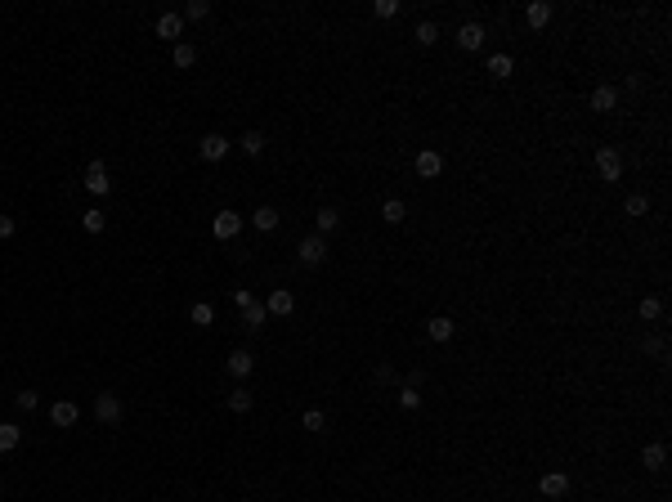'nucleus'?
Masks as SVG:
<instances>
[{
    "label": "nucleus",
    "instance_id": "obj_1",
    "mask_svg": "<svg viewBox=\"0 0 672 502\" xmlns=\"http://www.w3.org/2000/svg\"><path fill=\"white\" fill-rule=\"evenodd\" d=\"M596 170H601V180H609V184L623 180V153L614 144H601V149H596Z\"/></svg>",
    "mask_w": 672,
    "mask_h": 502
},
{
    "label": "nucleus",
    "instance_id": "obj_2",
    "mask_svg": "<svg viewBox=\"0 0 672 502\" xmlns=\"http://www.w3.org/2000/svg\"><path fill=\"white\" fill-rule=\"evenodd\" d=\"M296 261H300V265H310V269H314V265H323V261H327V238H319V234L300 238V242H296Z\"/></svg>",
    "mask_w": 672,
    "mask_h": 502
},
{
    "label": "nucleus",
    "instance_id": "obj_3",
    "mask_svg": "<svg viewBox=\"0 0 672 502\" xmlns=\"http://www.w3.org/2000/svg\"><path fill=\"white\" fill-rule=\"evenodd\" d=\"M121 395H113V390H103V395H94V418H99L103 426H117L121 422Z\"/></svg>",
    "mask_w": 672,
    "mask_h": 502
},
{
    "label": "nucleus",
    "instance_id": "obj_4",
    "mask_svg": "<svg viewBox=\"0 0 672 502\" xmlns=\"http://www.w3.org/2000/svg\"><path fill=\"white\" fill-rule=\"evenodd\" d=\"M457 50H467V54H475V50H484V41H488V32L480 27V23H462L457 27Z\"/></svg>",
    "mask_w": 672,
    "mask_h": 502
},
{
    "label": "nucleus",
    "instance_id": "obj_5",
    "mask_svg": "<svg viewBox=\"0 0 672 502\" xmlns=\"http://www.w3.org/2000/svg\"><path fill=\"white\" fill-rule=\"evenodd\" d=\"M229 149H234V144H229V139H224V134H220V130L202 134V144H198V153L206 157V162H224V157H229Z\"/></svg>",
    "mask_w": 672,
    "mask_h": 502
},
{
    "label": "nucleus",
    "instance_id": "obj_6",
    "mask_svg": "<svg viewBox=\"0 0 672 502\" xmlns=\"http://www.w3.org/2000/svg\"><path fill=\"white\" fill-rule=\"evenodd\" d=\"M211 229H215L220 242H234V238L242 234V215H238V211H215V225H211Z\"/></svg>",
    "mask_w": 672,
    "mask_h": 502
},
{
    "label": "nucleus",
    "instance_id": "obj_7",
    "mask_svg": "<svg viewBox=\"0 0 672 502\" xmlns=\"http://www.w3.org/2000/svg\"><path fill=\"white\" fill-rule=\"evenodd\" d=\"M157 36L170 45H179V36H184V14H175V9H166L162 18H157Z\"/></svg>",
    "mask_w": 672,
    "mask_h": 502
},
{
    "label": "nucleus",
    "instance_id": "obj_8",
    "mask_svg": "<svg viewBox=\"0 0 672 502\" xmlns=\"http://www.w3.org/2000/svg\"><path fill=\"white\" fill-rule=\"evenodd\" d=\"M50 422L58 426V431H68V426L81 422V408H77L72 399H58V403H50Z\"/></svg>",
    "mask_w": 672,
    "mask_h": 502
},
{
    "label": "nucleus",
    "instance_id": "obj_9",
    "mask_svg": "<svg viewBox=\"0 0 672 502\" xmlns=\"http://www.w3.org/2000/svg\"><path fill=\"white\" fill-rule=\"evenodd\" d=\"M85 189H90L94 198H103V193L113 189V180H108V166H103V162H90V166H85Z\"/></svg>",
    "mask_w": 672,
    "mask_h": 502
},
{
    "label": "nucleus",
    "instance_id": "obj_10",
    "mask_svg": "<svg viewBox=\"0 0 672 502\" xmlns=\"http://www.w3.org/2000/svg\"><path fill=\"white\" fill-rule=\"evenodd\" d=\"M538 494L543 498H565L569 494V475L565 471H547L543 480H538Z\"/></svg>",
    "mask_w": 672,
    "mask_h": 502
},
{
    "label": "nucleus",
    "instance_id": "obj_11",
    "mask_svg": "<svg viewBox=\"0 0 672 502\" xmlns=\"http://www.w3.org/2000/svg\"><path fill=\"white\" fill-rule=\"evenodd\" d=\"M265 310L278 314V318H287L291 310H296V296H291L287 287H274V291H269V301H265Z\"/></svg>",
    "mask_w": 672,
    "mask_h": 502
},
{
    "label": "nucleus",
    "instance_id": "obj_12",
    "mask_svg": "<svg viewBox=\"0 0 672 502\" xmlns=\"http://www.w3.org/2000/svg\"><path fill=\"white\" fill-rule=\"evenodd\" d=\"M439 170H444V157H439L435 149H421V153H417V175H421V180H435Z\"/></svg>",
    "mask_w": 672,
    "mask_h": 502
},
{
    "label": "nucleus",
    "instance_id": "obj_13",
    "mask_svg": "<svg viewBox=\"0 0 672 502\" xmlns=\"http://www.w3.org/2000/svg\"><path fill=\"white\" fill-rule=\"evenodd\" d=\"M641 467L645 471H664L668 467V444H645L641 448Z\"/></svg>",
    "mask_w": 672,
    "mask_h": 502
},
{
    "label": "nucleus",
    "instance_id": "obj_14",
    "mask_svg": "<svg viewBox=\"0 0 672 502\" xmlns=\"http://www.w3.org/2000/svg\"><path fill=\"white\" fill-rule=\"evenodd\" d=\"M524 23H529L533 32H543L547 23H552V5H547V0H533V5L524 9Z\"/></svg>",
    "mask_w": 672,
    "mask_h": 502
},
{
    "label": "nucleus",
    "instance_id": "obj_15",
    "mask_svg": "<svg viewBox=\"0 0 672 502\" xmlns=\"http://www.w3.org/2000/svg\"><path fill=\"white\" fill-rule=\"evenodd\" d=\"M592 108H596V113H614V108H619V90H614V85H596V90H592Z\"/></svg>",
    "mask_w": 672,
    "mask_h": 502
},
{
    "label": "nucleus",
    "instance_id": "obj_16",
    "mask_svg": "<svg viewBox=\"0 0 672 502\" xmlns=\"http://www.w3.org/2000/svg\"><path fill=\"white\" fill-rule=\"evenodd\" d=\"M453 332H457L453 318H444V314H435L431 323H426V337H431V341H453Z\"/></svg>",
    "mask_w": 672,
    "mask_h": 502
},
{
    "label": "nucleus",
    "instance_id": "obj_17",
    "mask_svg": "<svg viewBox=\"0 0 672 502\" xmlns=\"http://www.w3.org/2000/svg\"><path fill=\"white\" fill-rule=\"evenodd\" d=\"M265 318H269V310H265L260 301H251L247 310H242V327H247V332H260V327H265Z\"/></svg>",
    "mask_w": 672,
    "mask_h": 502
},
{
    "label": "nucleus",
    "instance_id": "obj_18",
    "mask_svg": "<svg viewBox=\"0 0 672 502\" xmlns=\"http://www.w3.org/2000/svg\"><path fill=\"white\" fill-rule=\"evenodd\" d=\"M251 225L260 229V234H274V229H278V211H274V206H255V211H251Z\"/></svg>",
    "mask_w": 672,
    "mask_h": 502
},
{
    "label": "nucleus",
    "instance_id": "obj_19",
    "mask_svg": "<svg viewBox=\"0 0 672 502\" xmlns=\"http://www.w3.org/2000/svg\"><path fill=\"white\" fill-rule=\"evenodd\" d=\"M251 368H255L251 350H234V354H229V372H234V377H251Z\"/></svg>",
    "mask_w": 672,
    "mask_h": 502
},
{
    "label": "nucleus",
    "instance_id": "obj_20",
    "mask_svg": "<svg viewBox=\"0 0 672 502\" xmlns=\"http://www.w3.org/2000/svg\"><path fill=\"white\" fill-rule=\"evenodd\" d=\"M170 63H175L179 72H184V68H193V63H198V50H193L189 41H179L175 50H170Z\"/></svg>",
    "mask_w": 672,
    "mask_h": 502
},
{
    "label": "nucleus",
    "instance_id": "obj_21",
    "mask_svg": "<svg viewBox=\"0 0 672 502\" xmlns=\"http://www.w3.org/2000/svg\"><path fill=\"white\" fill-rule=\"evenodd\" d=\"M488 72H493L497 81H507L511 72H516V58H511V54H488Z\"/></svg>",
    "mask_w": 672,
    "mask_h": 502
},
{
    "label": "nucleus",
    "instance_id": "obj_22",
    "mask_svg": "<svg viewBox=\"0 0 672 502\" xmlns=\"http://www.w3.org/2000/svg\"><path fill=\"white\" fill-rule=\"evenodd\" d=\"M18 439H23V426L0 422V453H14V448H18Z\"/></svg>",
    "mask_w": 672,
    "mask_h": 502
},
{
    "label": "nucleus",
    "instance_id": "obj_23",
    "mask_svg": "<svg viewBox=\"0 0 672 502\" xmlns=\"http://www.w3.org/2000/svg\"><path fill=\"white\" fill-rule=\"evenodd\" d=\"M314 225H319V238H327V234L341 225V211H336V206H323V211L314 215Z\"/></svg>",
    "mask_w": 672,
    "mask_h": 502
},
{
    "label": "nucleus",
    "instance_id": "obj_24",
    "mask_svg": "<svg viewBox=\"0 0 672 502\" xmlns=\"http://www.w3.org/2000/svg\"><path fill=\"white\" fill-rule=\"evenodd\" d=\"M238 149L247 153V157H260V153H265V134H260V130H247V134L238 139Z\"/></svg>",
    "mask_w": 672,
    "mask_h": 502
},
{
    "label": "nucleus",
    "instance_id": "obj_25",
    "mask_svg": "<svg viewBox=\"0 0 672 502\" xmlns=\"http://www.w3.org/2000/svg\"><path fill=\"white\" fill-rule=\"evenodd\" d=\"M189 323H193V327H211V323H215V310H211L206 301H198V305L189 310Z\"/></svg>",
    "mask_w": 672,
    "mask_h": 502
},
{
    "label": "nucleus",
    "instance_id": "obj_26",
    "mask_svg": "<svg viewBox=\"0 0 672 502\" xmlns=\"http://www.w3.org/2000/svg\"><path fill=\"white\" fill-rule=\"evenodd\" d=\"M81 225H85V234H103V229H108V215L99 211V206H90V211L81 215Z\"/></svg>",
    "mask_w": 672,
    "mask_h": 502
},
{
    "label": "nucleus",
    "instance_id": "obj_27",
    "mask_svg": "<svg viewBox=\"0 0 672 502\" xmlns=\"http://www.w3.org/2000/svg\"><path fill=\"white\" fill-rule=\"evenodd\" d=\"M403 215H408V206H403L399 198H386V202H381V220H386V225H399Z\"/></svg>",
    "mask_w": 672,
    "mask_h": 502
},
{
    "label": "nucleus",
    "instance_id": "obj_28",
    "mask_svg": "<svg viewBox=\"0 0 672 502\" xmlns=\"http://www.w3.org/2000/svg\"><path fill=\"white\" fill-rule=\"evenodd\" d=\"M637 314L645 318V323H654V318H664V301H659V296H645V301L637 305Z\"/></svg>",
    "mask_w": 672,
    "mask_h": 502
},
{
    "label": "nucleus",
    "instance_id": "obj_29",
    "mask_svg": "<svg viewBox=\"0 0 672 502\" xmlns=\"http://www.w3.org/2000/svg\"><path fill=\"white\" fill-rule=\"evenodd\" d=\"M399 408L417 413V408H421V390H417V386H399Z\"/></svg>",
    "mask_w": 672,
    "mask_h": 502
},
{
    "label": "nucleus",
    "instance_id": "obj_30",
    "mask_svg": "<svg viewBox=\"0 0 672 502\" xmlns=\"http://www.w3.org/2000/svg\"><path fill=\"white\" fill-rule=\"evenodd\" d=\"M229 408H234V413H251V390L247 386L229 390Z\"/></svg>",
    "mask_w": 672,
    "mask_h": 502
},
{
    "label": "nucleus",
    "instance_id": "obj_31",
    "mask_svg": "<svg viewBox=\"0 0 672 502\" xmlns=\"http://www.w3.org/2000/svg\"><path fill=\"white\" fill-rule=\"evenodd\" d=\"M623 211H628V215H645V211H650V198H645V193H628Z\"/></svg>",
    "mask_w": 672,
    "mask_h": 502
},
{
    "label": "nucleus",
    "instance_id": "obj_32",
    "mask_svg": "<svg viewBox=\"0 0 672 502\" xmlns=\"http://www.w3.org/2000/svg\"><path fill=\"white\" fill-rule=\"evenodd\" d=\"M305 431L323 435V431H327V413H323V408H310V413H305Z\"/></svg>",
    "mask_w": 672,
    "mask_h": 502
},
{
    "label": "nucleus",
    "instance_id": "obj_33",
    "mask_svg": "<svg viewBox=\"0 0 672 502\" xmlns=\"http://www.w3.org/2000/svg\"><path fill=\"white\" fill-rule=\"evenodd\" d=\"M412 36H417V45H426V50H431V45L439 41V27H435V23H417V32H412Z\"/></svg>",
    "mask_w": 672,
    "mask_h": 502
},
{
    "label": "nucleus",
    "instance_id": "obj_34",
    "mask_svg": "<svg viewBox=\"0 0 672 502\" xmlns=\"http://www.w3.org/2000/svg\"><path fill=\"white\" fill-rule=\"evenodd\" d=\"M399 9H403L399 0H376V5H372V14H376V18H399Z\"/></svg>",
    "mask_w": 672,
    "mask_h": 502
},
{
    "label": "nucleus",
    "instance_id": "obj_35",
    "mask_svg": "<svg viewBox=\"0 0 672 502\" xmlns=\"http://www.w3.org/2000/svg\"><path fill=\"white\" fill-rule=\"evenodd\" d=\"M206 14H211V5H206V0H189V5H184V18H193V23H202Z\"/></svg>",
    "mask_w": 672,
    "mask_h": 502
},
{
    "label": "nucleus",
    "instance_id": "obj_36",
    "mask_svg": "<svg viewBox=\"0 0 672 502\" xmlns=\"http://www.w3.org/2000/svg\"><path fill=\"white\" fill-rule=\"evenodd\" d=\"M36 399H41L36 390H18V395H14V403H18L23 413H32V408H36Z\"/></svg>",
    "mask_w": 672,
    "mask_h": 502
},
{
    "label": "nucleus",
    "instance_id": "obj_37",
    "mask_svg": "<svg viewBox=\"0 0 672 502\" xmlns=\"http://www.w3.org/2000/svg\"><path fill=\"white\" fill-rule=\"evenodd\" d=\"M14 229H18V220H14V215H0V242H5V238H14Z\"/></svg>",
    "mask_w": 672,
    "mask_h": 502
},
{
    "label": "nucleus",
    "instance_id": "obj_38",
    "mask_svg": "<svg viewBox=\"0 0 672 502\" xmlns=\"http://www.w3.org/2000/svg\"><path fill=\"white\" fill-rule=\"evenodd\" d=\"M645 354H654V359H664V341H659V337H645Z\"/></svg>",
    "mask_w": 672,
    "mask_h": 502
},
{
    "label": "nucleus",
    "instance_id": "obj_39",
    "mask_svg": "<svg viewBox=\"0 0 672 502\" xmlns=\"http://www.w3.org/2000/svg\"><path fill=\"white\" fill-rule=\"evenodd\" d=\"M251 301H255V296H251V291H247V287H238V291H234V305H238V310H247V305H251Z\"/></svg>",
    "mask_w": 672,
    "mask_h": 502
},
{
    "label": "nucleus",
    "instance_id": "obj_40",
    "mask_svg": "<svg viewBox=\"0 0 672 502\" xmlns=\"http://www.w3.org/2000/svg\"><path fill=\"white\" fill-rule=\"evenodd\" d=\"M421 382H426V372H421V368H412V372H408V382H403V386H417V390H421Z\"/></svg>",
    "mask_w": 672,
    "mask_h": 502
}]
</instances>
